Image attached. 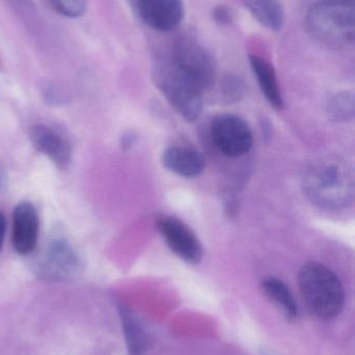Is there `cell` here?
Instances as JSON below:
<instances>
[{
	"label": "cell",
	"mask_w": 355,
	"mask_h": 355,
	"mask_svg": "<svg viewBox=\"0 0 355 355\" xmlns=\"http://www.w3.org/2000/svg\"><path fill=\"white\" fill-rule=\"evenodd\" d=\"M137 4L140 16L154 31H173L185 18L183 0H137Z\"/></svg>",
	"instance_id": "8"
},
{
	"label": "cell",
	"mask_w": 355,
	"mask_h": 355,
	"mask_svg": "<svg viewBox=\"0 0 355 355\" xmlns=\"http://www.w3.org/2000/svg\"><path fill=\"white\" fill-rule=\"evenodd\" d=\"M213 19L217 24L226 26L233 22L235 14L229 6L220 4V6H215L213 10Z\"/></svg>",
	"instance_id": "20"
},
{
	"label": "cell",
	"mask_w": 355,
	"mask_h": 355,
	"mask_svg": "<svg viewBox=\"0 0 355 355\" xmlns=\"http://www.w3.org/2000/svg\"><path fill=\"white\" fill-rule=\"evenodd\" d=\"M39 227V215L33 204L23 202L15 207L13 212L12 243L17 254L25 256L35 250Z\"/></svg>",
	"instance_id": "9"
},
{
	"label": "cell",
	"mask_w": 355,
	"mask_h": 355,
	"mask_svg": "<svg viewBox=\"0 0 355 355\" xmlns=\"http://www.w3.org/2000/svg\"><path fill=\"white\" fill-rule=\"evenodd\" d=\"M29 139L33 148L45 155L56 168H68L72 158L70 144L56 131L45 125H35L29 130Z\"/></svg>",
	"instance_id": "11"
},
{
	"label": "cell",
	"mask_w": 355,
	"mask_h": 355,
	"mask_svg": "<svg viewBox=\"0 0 355 355\" xmlns=\"http://www.w3.org/2000/svg\"><path fill=\"white\" fill-rule=\"evenodd\" d=\"M152 79L170 105L188 122L199 118L202 93L183 76L170 58H158L152 67Z\"/></svg>",
	"instance_id": "4"
},
{
	"label": "cell",
	"mask_w": 355,
	"mask_h": 355,
	"mask_svg": "<svg viewBox=\"0 0 355 355\" xmlns=\"http://www.w3.org/2000/svg\"><path fill=\"white\" fill-rule=\"evenodd\" d=\"M300 296L308 312L321 320H331L341 314L345 293L335 272L318 262L308 263L298 275Z\"/></svg>",
	"instance_id": "2"
},
{
	"label": "cell",
	"mask_w": 355,
	"mask_h": 355,
	"mask_svg": "<svg viewBox=\"0 0 355 355\" xmlns=\"http://www.w3.org/2000/svg\"><path fill=\"white\" fill-rule=\"evenodd\" d=\"M58 14L69 18H79L87 10V0H48Z\"/></svg>",
	"instance_id": "19"
},
{
	"label": "cell",
	"mask_w": 355,
	"mask_h": 355,
	"mask_svg": "<svg viewBox=\"0 0 355 355\" xmlns=\"http://www.w3.org/2000/svg\"><path fill=\"white\" fill-rule=\"evenodd\" d=\"M250 14L258 23L273 31L285 25L286 14L279 0H244Z\"/></svg>",
	"instance_id": "15"
},
{
	"label": "cell",
	"mask_w": 355,
	"mask_h": 355,
	"mask_svg": "<svg viewBox=\"0 0 355 355\" xmlns=\"http://www.w3.org/2000/svg\"><path fill=\"white\" fill-rule=\"evenodd\" d=\"M249 62L252 72L256 77V80L262 89V93L266 97L267 101L275 110H283L285 102H283V95L279 89L276 72H275L273 64L256 54H250Z\"/></svg>",
	"instance_id": "13"
},
{
	"label": "cell",
	"mask_w": 355,
	"mask_h": 355,
	"mask_svg": "<svg viewBox=\"0 0 355 355\" xmlns=\"http://www.w3.org/2000/svg\"><path fill=\"white\" fill-rule=\"evenodd\" d=\"M262 355H279V354H275V352H271V350L263 349Z\"/></svg>",
	"instance_id": "23"
},
{
	"label": "cell",
	"mask_w": 355,
	"mask_h": 355,
	"mask_svg": "<svg viewBox=\"0 0 355 355\" xmlns=\"http://www.w3.org/2000/svg\"><path fill=\"white\" fill-rule=\"evenodd\" d=\"M156 230L173 254L188 264L197 265L204 257V248L197 235L181 219L174 216L158 217Z\"/></svg>",
	"instance_id": "7"
},
{
	"label": "cell",
	"mask_w": 355,
	"mask_h": 355,
	"mask_svg": "<svg viewBox=\"0 0 355 355\" xmlns=\"http://www.w3.org/2000/svg\"><path fill=\"white\" fill-rule=\"evenodd\" d=\"M306 29L313 39L333 49L354 43V0H321L308 10Z\"/></svg>",
	"instance_id": "3"
},
{
	"label": "cell",
	"mask_w": 355,
	"mask_h": 355,
	"mask_svg": "<svg viewBox=\"0 0 355 355\" xmlns=\"http://www.w3.org/2000/svg\"><path fill=\"white\" fill-rule=\"evenodd\" d=\"M79 268V260L76 252L66 240L58 238L50 242L40 270L48 279L62 281L74 275Z\"/></svg>",
	"instance_id": "10"
},
{
	"label": "cell",
	"mask_w": 355,
	"mask_h": 355,
	"mask_svg": "<svg viewBox=\"0 0 355 355\" xmlns=\"http://www.w3.org/2000/svg\"><path fill=\"white\" fill-rule=\"evenodd\" d=\"M327 112L333 122L346 123L355 116V99L352 92H340L327 102Z\"/></svg>",
	"instance_id": "17"
},
{
	"label": "cell",
	"mask_w": 355,
	"mask_h": 355,
	"mask_svg": "<svg viewBox=\"0 0 355 355\" xmlns=\"http://www.w3.org/2000/svg\"><path fill=\"white\" fill-rule=\"evenodd\" d=\"M220 91L221 96L226 103H236L245 95V83L239 75L229 73L221 80Z\"/></svg>",
	"instance_id": "18"
},
{
	"label": "cell",
	"mask_w": 355,
	"mask_h": 355,
	"mask_svg": "<svg viewBox=\"0 0 355 355\" xmlns=\"http://www.w3.org/2000/svg\"><path fill=\"white\" fill-rule=\"evenodd\" d=\"M210 131L217 149L226 157H241L247 154L254 145L249 126L233 114L215 116L210 122Z\"/></svg>",
	"instance_id": "6"
},
{
	"label": "cell",
	"mask_w": 355,
	"mask_h": 355,
	"mask_svg": "<svg viewBox=\"0 0 355 355\" xmlns=\"http://www.w3.org/2000/svg\"><path fill=\"white\" fill-rule=\"evenodd\" d=\"M162 164L177 176L195 178L206 168V159L197 150L183 146H171L162 155Z\"/></svg>",
	"instance_id": "12"
},
{
	"label": "cell",
	"mask_w": 355,
	"mask_h": 355,
	"mask_svg": "<svg viewBox=\"0 0 355 355\" xmlns=\"http://www.w3.org/2000/svg\"><path fill=\"white\" fill-rule=\"evenodd\" d=\"M135 143V135L133 132H125L121 139V147L123 150L129 149Z\"/></svg>",
	"instance_id": "21"
},
{
	"label": "cell",
	"mask_w": 355,
	"mask_h": 355,
	"mask_svg": "<svg viewBox=\"0 0 355 355\" xmlns=\"http://www.w3.org/2000/svg\"><path fill=\"white\" fill-rule=\"evenodd\" d=\"M121 318H122L123 329H124L129 354L141 355L148 346V338L145 331L126 309L121 310Z\"/></svg>",
	"instance_id": "16"
},
{
	"label": "cell",
	"mask_w": 355,
	"mask_h": 355,
	"mask_svg": "<svg viewBox=\"0 0 355 355\" xmlns=\"http://www.w3.org/2000/svg\"><path fill=\"white\" fill-rule=\"evenodd\" d=\"M263 294L267 300L279 310V312L287 319L288 321H295L297 319V302L288 286L276 277H268L262 282L261 285Z\"/></svg>",
	"instance_id": "14"
},
{
	"label": "cell",
	"mask_w": 355,
	"mask_h": 355,
	"mask_svg": "<svg viewBox=\"0 0 355 355\" xmlns=\"http://www.w3.org/2000/svg\"><path fill=\"white\" fill-rule=\"evenodd\" d=\"M177 69L202 94L214 85L217 64L214 56L195 40L181 39L169 56Z\"/></svg>",
	"instance_id": "5"
},
{
	"label": "cell",
	"mask_w": 355,
	"mask_h": 355,
	"mask_svg": "<svg viewBox=\"0 0 355 355\" xmlns=\"http://www.w3.org/2000/svg\"><path fill=\"white\" fill-rule=\"evenodd\" d=\"M302 189L319 208L335 211L347 208L354 200V170L340 158H321L306 168Z\"/></svg>",
	"instance_id": "1"
},
{
	"label": "cell",
	"mask_w": 355,
	"mask_h": 355,
	"mask_svg": "<svg viewBox=\"0 0 355 355\" xmlns=\"http://www.w3.org/2000/svg\"><path fill=\"white\" fill-rule=\"evenodd\" d=\"M6 223L3 214L0 212V252H1L2 246H3L4 235H6Z\"/></svg>",
	"instance_id": "22"
}]
</instances>
